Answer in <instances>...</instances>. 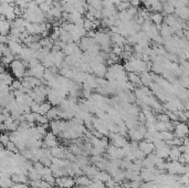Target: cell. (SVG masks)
Returning a JSON list of instances; mask_svg holds the SVG:
<instances>
[{
	"mask_svg": "<svg viewBox=\"0 0 189 188\" xmlns=\"http://www.w3.org/2000/svg\"><path fill=\"white\" fill-rule=\"evenodd\" d=\"M16 60V55L10 54V55H6V56H2L1 58V64L6 66H10L13 61Z\"/></svg>",
	"mask_w": 189,
	"mask_h": 188,
	"instance_id": "ac0fdd59",
	"label": "cell"
},
{
	"mask_svg": "<svg viewBox=\"0 0 189 188\" xmlns=\"http://www.w3.org/2000/svg\"><path fill=\"white\" fill-rule=\"evenodd\" d=\"M188 126H189V123H188Z\"/></svg>",
	"mask_w": 189,
	"mask_h": 188,
	"instance_id": "74e56055",
	"label": "cell"
},
{
	"mask_svg": "<svg viewBox=\"0 0 189 188\" xmlns=\"http://www.w3.org/2000/svg\"><path fill=\"white\" fill-rule=\"evenodd\" d=\"M13 186V180L10 177H1V187L11 188Z\"/></svg>",
	"mask_w": 189,
	"mask_h": 188,
	"instance_id": "7402d4cb",
	"label": "cell"
},
{
	"mask_svg": "<svg viewBox=\"0 0 189 188\" xmlns=\"http://www.w3.org/2000/svg\"><path fill=\"white\" fill-rule=\"evenodd\" d=\"M187 138H188V139H189V134H188V135H187Z\"/></svg>",
	"mask_w": 189,
	"mask_h": 188,
	"instance_id": "d590c367",
	"label": "cell"
},
{
	"mask_svg": "<svg viewBox=\"0 0 189 188\" xmlns=\"http://www.w3.org/2000/svg\"><path fill=\"white\" fill-rule=\"evenodd\" d=\"M188 21H189V16H188Z\"/></svg>",
	"mask_w": 189,
	"mask_h": 188,
	"instance_id": "8d00e7d4",
	"label": "cell"
},
{
	"mask_svg": "<svg viewBox=\"0 0 189 188\" xmlns=\"http://www.w3.org/2000/svg\"><path fill=\"white\" fill-rule=\"evenodd\" d=\"M12 188H29V186L24 182H16V184H13Z\"/></svg>",
	"mask_w": 189,
	"mask_h": 188,
	"instance_id": "d6a6232c",
	"label": "cell"
},
{
	"mask_svg": "<svg viewBox=\"0 0 189 188\" xmlns=\"http://www.w3.org/2000/svg\"><path fill=\"white\" fill-rule=\"evenodd\" d=\"M10 70L13 77H16L18 80H23L27 77V70H26V64L23 63L22 60H16L10 64Z\"/></svg>",
	"mask_w": 189,
	"mask_h": 188,
	"instance_id": "6da1fadb",
	"label": "cell"
},
{
	"mask_svg": "<svg viewBox=\"0 0 189 188\" xmlns=\"http://www.w3.org/2000/svg\"><path fill=\"white\" fill-rule=\"evenodd\" d=\"M138 147L145 155H149L155 150V144L147 142V141H143V142L140 141L138 143Z\"/></svg>",
	"mask_w": 189,
	"mask_h": 188,
	"instance_id": "ba28073f",
	"label": "cell"
},
{
	"mask_svg": "<svg viewBox=\"0 0 189 188\" xmlns=\"http://www.w3.org/2000/svg\"><path fill=\"white\" fill-rule=\"evenodd\" d=\"M112 52H113L114 54H116L117 56H122L123 52H124V48H123V47H118V45H113Z\"/></svg>",
	"mask_w": 189,
	"mask_h": 188,
	"instance_id": "f546056e",
	"label": "cell"
},
{
	"mask_svg": "<svg viewBox=\"0 0 189 188\" xmlns=\"http://www.w3.org/2000/svg\"><path fill=\"white\" fill-rule=\"evenodd\" d=\"M56 184L59 188H73L75 186L76 182L71 177L63 176V177H60V178H56Z\"/></svg>",
	"mask_w": 189,
	"mask_h": 188,
	"instance_id": "5b68a950",
	"label": "cell"
},
{
	"mask_svg": "<svg viewBox=\"0 0 189 188\" xmlns=\"http://www.w3.org/2000/svg\"><path fill=\"white\" fill-rule=\"evenodd\" d=\"M10 141H11V139H10V135H9V134H6V133H3L2 136H1V143H2V145L6 146L7 144L9 143Z\"/></svg>",
	"mask_w": 189,
	"mask_h": 188,
	"instance_id": "1f68e13d",
	"label": "cell"
},
{
	"mask_svg": "<svg viewBox=\"0 0 189 188\" xmlns=\"http://www.w3.org/2000/svg\"><path fill=\"white\" fill-rule=\"evenodd\" d=\"M40 10L42 11L43 13H48V12H50L51 10V6L48 3V2H43V3H41L39 6Z\"/></svg>",
	"mask_w": 189,
	"mask_h": 188,
	"instance_id": "4dcf8cb0",
	"label": "cell"
},
{
	"mask_svg": "<svg viewBox=\"0 0 189 188\" xmlns=\"http://www.w3.org/2000/svg\"><path fill=\"white\" fill-rule=\"evenodd\" d=\"M183 38L186 39L187 41H189V30L188 29H185V30H183Z\"/></svg>",
	"mask_w": 189,
	"mask_h": 188,
	"instance_id": "e575fe53",
	"label": "cell"
},
{
	"mask_svg": "<svg viewBox=\"0 0 189 188\" xmlns=\"http://www.w3.org/2000/svg\"><path fill=\"white\" fill-rule=\"evenodd\" d=\"M163 8H164V5L161 3L159 0L154 2L153 5L150 6V10L153 12H163Z\"/></svg>",
	"mask_w": 189,
	"mask_h": 188,
	"instance_id": "cb8c5ba5",
	"label": "cell"
},
{
	"mask_svg": "<svg viewBox=\"0 0 189 188\" xmlns=\"http://www.w3.org/2000/svg\"><path fill=\"white\" fill-rule=\"evenodd\" d=\"M56 146H58V141L56 138V135L52 132L48 133L44 137V147L52 148V147H56Z\"/></svg>",
	"mask_w": 189,
	"mask_h": 188,
	"instance_id": "9c48e42d",
	"label": "cell"
},
{
	"mask_svg": "<svg viewBox=\"0 0 189 188\" xmlns=\"http://www.w3.org/2000/svg\"><path fill=\"white\" fill-rule=\"evenodd\" d=\"M161 136L163 141L167 142L175 137V133H172V131H164V132H161Z\"/></svg>",
	"mask_w": 189,
	"mask_h": 188,
	"instance_id": "603a6c76",
	"label": "cell"
},
{
	"mask_svg": "<svg viewBox=\"0 0 189 188\" xmlns=\"http://www.w3.org/2000/svg\"><path fill=\"white\" fill-rule=\"evenodd\" d=\"M128 134H129V136L132 138V141L138 142V141H142V139L144 138V135L139 132V130L137 127H136V128H131L129 132H128Z\"/></svg>",
	"mask_w": 189,
	"mask_h": 188,
	"instance_id": "4fadbf2b",
	"label": "cell"
},
{
	"mask_svg": "<svg viewBox=\"0 0 189 188\" xmlns=\"http://www.w3.org/2000/svg\"><path fill=\"white\" fill-rule=\"evenodd\" d=\"M150 20L156 26H161L165 22V17L161 12H153L151 17H150Z\"/></svg>",
	"mask_w": 189,
	"mask_h": 188,
	"instance_id": "8fae6325",
	"label": "cell"
},
{
	"mask_svg": "<svg viewBox=\"0 0 189 188\" xmlns=\"http://www.w3.org/2000/svg\"><path fill=\"white\" fill-rule=\"evenodd\" d=\"M37 122L39 123L40 125H45V124H49L50 120L48 118L47 115H43V114H37Z\"/></svg>",
	"mask_w": 189,
	"mask_h": 188,
	"instance_id": "484cf974",
	"label": "cell"
},
{
	"mask_svg": "<svg viewBox=\"0 0 189 188\" xmlns=\"http://www.w3.org/2000/svg\"><path fill=\"white\" fill-rule=\"evenodd\" d=\"M45 70L47 69L44 68V65L42 63H40L37 66L29 68L28 70H27V77H38V79H40V80H43Z\"/></svg>",
	"mask_w": 189,
	"mask_h": 188,
	"instance_id": "7a4b0ae2",
	"label": "cell"
},
{
	"mask_svg": "<svg viewBox=\"0 0 189 188\" xmlns=\"http://www.w3.org/2000/svg\"><path fill=\"white\" fill-rule=\"evenodd\" d=\"M12 91H17V90H21L22 88V81L21 80H13V82L11 84Z\"/></svg>",
	"mask_w": 189,
	"mask_h": 188,
	"instance_id": "f1b7e54d",
	"label": "cell"
},
{
	"mask_svg": "<svg viewBox=\"0 0 189 188\" xmlns=\"http://www.w3.org/2000/svg\"><path fill=\"white\" fill-rule=\"evenodd\" d=\"M156 120L159 122H170V118H169V116H168V114H167L166 112L159 113L158 115L156 116Z\"/></svg>",
	"mask_w": 189,
	"mask_h": 188,
	"instance_id": "83f0119b",
	"label": "cell"
},
{
	"mask_svg": "<svg viewBox=\"0 0 189 188\" xmlns=\"http://www.w3.org/2000/svg\"><path fill=\"white\" fill-rule=\"evenodd\" d=\"M128 81L132 82L135 85H143L142 84V79H140V75L138 73H135V72H132V73H128Z\"/></svg>",
	"mask_w": 189,
	"mask_h": 188,
	"instance_id": "2e32d148",
	"label": "cell"
},
{
	"mask_svg": "<svg viewBox=\"0 0 189 188\" xmlns=\"http://www.w3.org/2000/svg\"><path fill=\"white\" fill-rule=\"evenodd\" d=\"M175 11H176V8H175V6L170 5V3H164V8H163V12L164 13H166L167 16L168 15H174L175 13Z\"/></svg>",
	"mask_w": 189,
	"mask_h": 188,
	"instance_id": "44dd1931",
	"label": "cell"
},
{
	"mask_svg": "<svg viewBox=\"0 0 189 188\" xmlns=\"http://www.w3.org/2000/svg\"><path fill=\"white\" fill-rule=\"evenodd\" d=\"M118 19L122 20V21H131L132 18L129 16L127 10H124V11H120L118 12Z\"/></svg>",
	"mask_w": 189,
	"mask_h": 188,
	"instance_id": "d4e9b609",
	"label": "cell"
},
{
	"mask_svg": "<svg viewBox=\"0 0 189 188\" xmlns=\"http://www.w3.org/2000/svg\"><path fill=\"white\" fill-rule=\"evenodd\" d=\"M110 36H111L112 43L114 44V45H118V47H123L124 48V45L127 43L126 38L123 37L122 34H120V33H112L110 31Z\"/></svg>",
	"mask_w": 189,
	"mask_h": 188,
	"instance_id": "52a82bcc",
	"label": "cell"
},
{
	"mask_svg": "<svg viewBox=\"0 0 189 188\" xmlns=\"http://www.w3.org/2000/svg\"><path fill=\"white\" fill-rule=\"evenodd\" d=\"M129 3L132 7H136V8H138L140 3H142V0H129Z\"/></svg>",
	"mask_w": 189,
	"mask_h": 188,
	"instance_id": "836d02e7",
	"label": "cell"
},
{
	"mask_svg": "<svg viewBox=\"0 0 189 188\" xmlns=\"http://www.w3.org/2000/svg\"><path fill=\"white\" fill-rule=\"evenodd\" d=\"M0 49H1V55H2V56L12 54L11 50H10V48H9L8 44H1V45H0Z\"/></svg>",
	"mask_w": 189,
	"mask_h": 188,
	"instance_id": "4316f807",
	"label": "cell"
},
{
	"mask_svg": "<svg viewBox=\"0 0 189 188\" xmlns=\"http://www.w3.org/2000/svg\"><path fill=\"white\" fill-rule=\"evenodd\" d=\"M75 182H76V185L81 186V187H90V186L92 185V182H93L90 179V177L81 175V176H79L78 178H76Z\"/></svg>",
	"mask_w": 189,
	"mask_h": 188,
	"instance_id": "7c38bea8",
	"label": "cell"
},
{
	"mask_svg": "<svg viewBox=\"0 0 189 188\" xmlns=\"http://www.w3.org/2000/svg\"><path fill=\"white\" fill-rule=\"evenodd\" d=\"M52 109V104L50 102H43V103H40V114H47L49 111Z\"/></svg>",
	"mask_w": 189,
	"mask_h": 188,
	"instance_id": "ffe728a7",
	"label": "cell"
},
{
	"mask_svg": "<svg viewBox=\"0 0 189 188\" xmlns=\"http://www.w3.org/2000/svg\"><path fill=\"white\" fill-rule=\"evenodd\" d=\"M140 79H142V84H143L144 86L150 88V86L153 85V83H154L153 75H151V73H149V72L142 73V74H140Z\"/></svg>",
	"mask_w": 189,
	"mask_h": 188,
	"instance_id": "30bf717a",
	"label": "cell"
},
{
	"mask_svg": "<svg viewBox=\"0 0 189 188\" xmlns=\"http://www.w3.org/2000/svg\"><path fill=\"white\" fill-rule=\"evenodd\" d=\"M10 31H11L10 21L7 20L5 16H1V19H0V32H1V36H9Z\"/></svg>",
	"mask_w": 189,
	"mask_h": 188,
	"instance_id": "8992f818",
	"label": "cell"
},
{
	"mask_svg": "<svg viewBox=\"0 0 189 188\" xmlns=\"http://www.w3.org/2000/svg\"><path fill=\"white\" fill-rule=\"evenodd\" d=\"M181 150L179 148V146H172L170 148V152H169V157L172 160H178L179 157L181 156Z\"/></svg>",
	"mask_w": 189,
	"mask_h": 188,
	"instance_id": "5bb4252c",
	"label": "cell"
},
{
	"mask_svg": "<svg viewBox=\"0 0 189 188\" xmlns=\"http://www.w3.org/2000/svg\"><path fill=\"white\" fill-rule=\"evenodd\" d=\"M12 82H13V79H12V77L8 71L2 72L0 74V83H5L7 85H11Z\"/></svg>",
	"mask_w": 189,
	"mask_h": 188,
	"instance_id": "9a60e30c",
	"label": "cell"
},
{
	"mask_svg": "<svg viewBox=\"0 0 189 188\" xmlns=\"http://www.w3.org/2000/svg\"><path fill=\"white\" fill-rule=\"evenodd\" d=\"M95 179H97V180H101V182H108V180L111 179V176H110V175H108L106 171H99V174L96 175Z\"/></svg>",
	"mask_w": 189,
	"mask_h": 188,
	"instance_id": "d6986e66",
	"label": "cell"
},
{
	"mask_svg": "<svg viewBox=\"0 0 189 188\" xmlns=\"http://www.w3.org/2000/svg\"><path fill=\"white\" fill-rule=\"evenodd\" d=\"M175 136L179 138H185L189 134V126L185 122H177L175 126Z\"/></svg>",
	"mask_w": 189,
	"mask_h": 188,
	"instance_id": "277c9868",
	"label": "cell"
},
{
	"mask_svg": "<svg viewBox=\"0 0 189 188\" xmlns=\"http://www.w3.org/2000/svg\"><path fill=\"white\" fill-rule=\"evenodd\" d=\"M92 66V72L95 77H106V73L108 71V68L106 66L105 63H101V62H94L91 64Z\"/></svg>",
	"mask_w": 189,
	"mask_h": 188,
	"instance_id": "3957f363",
	"label": "cell"
},
{
	"mask_svg": "<svg viewBox=\"0 0 189 188\" xmlns=\"http://www.w3.org/2000/svg\"><path fill=\"white\" fill-rule=\"evenodd\" d=\"M24 79L28 80V82L30 83V85H31V88H32L41 86V85H42V82H43L42 80H40V79H38V77H26Z\"/></svg>",
	"mask_w": 189,
	"mask_h": 188,
	"instance_id": "e0dca14e",
	"label": "cell"
}]
</instances>
